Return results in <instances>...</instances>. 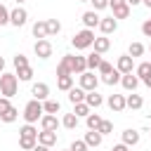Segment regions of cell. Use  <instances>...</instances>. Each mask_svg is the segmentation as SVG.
Masks as SVG:
<instances>
[{
	"instance_id": "2e32d148",
	"label": "cell",
	"mask_w": 151,
	"mask_h": 151,
	"mask_svg": "<svg viewBox=\"0 0 151 151\" xmlns=\"http://www.w3.org/2000/svg\"><path fill=\"white\" fill-rule=\"evenodd\" d=\"M40 127H42V130H57V127H59L57 116H54V113H45V116L40 118Z\"/></svg>"
},
{
	"instance_id": "8d00e7d4",
	"label": "cell",
	"mask_w": 151,
	"mask_h": 151,
	"mask_svg": "<svg viewBox=\"0 0 151 151\" xmlns=\"http://www.w3.org/2000/svg\"><path fill=\"white\" fill-rule=\"evenodd\" d=\"M73 106H76V109H73V113H76L78 118H85V116L90 113V106H87L85 101H78V104H73Z\"/></svg>"
},
{
	"instance_id": "9c48e42d",
	"label": "cell",
	"mask_w": 151,
	"mask_h": 151,
	"mask_svg": "<svg viewBox=\"0 0 151 151\" xmlns=\"http://www.w3.org/2000/svg\"><path fill=\"white\" fill-rule=\"evenodd\" d=\"M116 28H118V19H113V17L99 19V31H101L104 35H109V33H116Z\"/></svg>"
},
{
	"instance_id": "ab89813d",
	"label": "cell",
	"mask_w": 151,
	"mask_h": 151,
	"mask_svg": "<svg viewBox=\"0 0 151 151\" xmlns=\"http://www.w3.org/2000/svg\"><path fill=\"white\" fill-rule=\"evenodd\" d=\"M57 76H71V71H68V64L64 61V57H61V61H59V66H57Z\"/></svg>"
},
{
	"instance_id": "8fae6325",
	"label": "cell",
	"mask_w": 151,
	"mask_h": 151,
	"mask_svg": "<svg viewBox=\"0 0 151 151\" xmlns=\"http://www.w3.org/2000/svg\"><path fill=\"white\" fill-rule=\"evenodd\" d=\"M120 85H123L127 92H134V90H137V85H139V78H137V76H132V73H123V76H120Z\"/></svg>"
},
{
	"instance_id": "74e56055",
	"label": "cell",
	"mask_w": 151,
	"mask_h": 151,
	"mask_svg": "<svg viewBox=\"0 0 151 151\" xmlns=\"http://www.w3.org/2000/svg\"><path fill=\"white\" fill-rule=\"evenodd\" d=\"M97 132H99L101 137H104V134H111V132H113V123H111V120H101L99 127H97Z\"/></svg>"
},
{
	"instance_id": "cb8c5ba5",
	"label": "cell",
	"mask_w": 151,
	"mask_h": 151,
	"mask_svg": "<svg viewBox=\"0 0 151 151\" xmlns=\"http://www.w3.org/2000/svg\"><path fill=\"white\" fill-rule=\"evenodd\" d=\"M33 35L40 40V38H47V24L45 21H35L33 24Z\"/></svg>"
},
{
	"instance_id": "4fadbf2b",
	"label": "cell",
	"mask_w": 151,
	"mask_h": 151,
	"mask_svg": "<svg viewBox=\"0 0 151 151\" xmlns=\"http://www.w3.org/2000/svg\"><path fill=\"white\" fill-rule=\"evenodd\" d=\"M132 66H134V61H132V57H130V54H123V57H118V64H116V68H118L120 73H132Z\"/></svg>"
},
{
	"instance_id": "f907efd6",
	"label": "cell",
	"mask_w": 151,
	"mask_h": 151,
	"mask_svg": "<svg viewBox=\"0 0 151 151\" xmlns=\"http://www.w3.org/2000/svg\"><path fill=\"white\" fill-rule=\"evenodd\" d=\"M125 2H127V5H130V7H134V5H139V2H142V0H125Z\"/></svg>"
},
{
	"instance_id": "7dc6e473",
	"label": "cell",
	"mask_w": 151,
	"mask_h": 151,
	"mask_svg": "<svg viewBox=\"0 0 151 151\" xmlns=\"http://www.w3.org/2000/svg\"><path fill=\"white\" fill-rule=\"evenodd\" d=\"M127 149H130V146H125V144L120 142V144H116V146H111L109 151H127Z\"/></svg>"
},
{
	"instance_id": "484cf974",
	"label": "cell",
	"mask_w": 151,
	"mask_h": 151,
	"mask_svg": "<svg viewBox=\"0 0 151 151\" xmlns=\"http://www.w3.org/2000/svg\"><path fill=\"white\" fill-rule=\"evenodd\" d=\"M57 87H59V90H64V92H68V90L73 87V76H59Z\"/></svg>"
},
{
	"instance_id": "30bf717a",
	"label": "cell",
	"mask_w": 151,
	"mask_h": 151,
	"mask_svg": "<svg viewBox=\"0 0 151 151\" xmlns=\"http://www.w3.org/2000/svg\"><path fill=\"white\" fill-rule=\"evenodd\" d=\"M38 144L54 146L57 144V130H42V132H38Z\"/></svg>"
},
{
	"instance_id": "6da1fadb",
	"label": "cell",
	"mask_w": 151,
	"mask_h": 151,
	"mask_svg": "<svg viewBox=\"0 0 151 151\" xmlns=\"http://www.w3.org/2000/svg\"><path fill=\"white\" fill-rule=\"evenodd\" d=\"M17 87H19V78H17V73H0V94L2 97H14L17 94Z\"/></svg>"
},
{
	"instance_id": "4316f807",
	"label": "cell",
	"mask_w": 151,
	"mask_h": 151,
	"mask_svg": "<svg viewBox=\"0 0 151 151\" xmlns=\"http://www.w3.org/2000/svg\"><path fill=\"white\" fill-rule=\"evenodd\" d=\"M17 118H19V111H17L14 106H9L5 113H0V120H2V123H14Z\"/></svg>"
},
{
	"instance_id": "603a6c76",
	"label": "cell",
	"mask_w": 151,
	"mask_h": 151,
	"mask_svg": "<svg viewBox=\"0 0 151 151\" xmlns=\"http://www.w3.org/2000/svg\"><path fill=\"white\" fill-rule=\"evenodd\" d=\"M85 64H87V68H90V71H94V68L101 64V54H99V52H92V54H87V57H85Z\"/></svg>"
},
{
	"instance_id": "1f68e13d",
	"label": "cell",
	"mask_w": 151,
	"mask_h": 151,
	"mask_svg": "<svg viewBox=\"0 0 151 151\" xmlns=\"http://www.w3.org/2000/svg\"><path fill=\"white\" fill-rule=\"evenodd\" d=\"M45 24H47V35H57V33L61 31V24H59V19H47Z\"/></svg>"
},
{
	"instance_id": "ba28073f",
	"label": "cell",
	"mask_w": 151,
	"mask_h": 151,
	"mask_svg": "<svg viewBox=\"0 0 151 151\" xmlns=\"http://www.w3.org/2000/svg\"><path fill=\"white\" fill-rule=\"evenodd\" d=\"M31 94H33V99H38V101H45V99L50 97V85H47V83H35V85L31 87Z\"/></svg>"
},
{
	"instance_id": "816d5d0a",
	"label": "cell",
	"mask_w": 151,
	"mask_h": 151,
	"mask_svg": "<svg viewBox=\"0 0 151 151\" xmlns=\"http://www.w3.org/2000/svg\"><path fill=\"white\" fill-rule=\"evenodd\" d=\"M144 85H146V87L151 90V76H146V78H144Z\"/></svg>"
},
{
	"instance_id": "277c9868",
	"label": "cell",
	"mask_w": 151,
	"mask_h": 151,
	"mask_svg": "<svg viewBox=\"0 0 151 151\" xmlns=\"http://www.w3.org/2000/svg\"><path fill=\"white\" fill-rule=\"evenodd\" d=\"M64 61L68 64L71 76H80V73H85V71H87L85 57H80V54H64Z\"/></svg>"
},
{
	"instance_id": "ffe728a7",
	"label": "cell",
	"mask_w": 151,
	"mask_h": 151,
	"mask_svg": "<svg viewBox=\"0 0 151 151\" xmlns=\"http://www.w3.org/2000/svg\"><path fill=\"white\" fill-rule=\"evenodd\" d=\"M111 9H113V19H127L130 17V5L127 2H120V5H116Z\"/></svg>"
},
{
	"instance_id": "681fc988",
	"label": "cell",
	"mask_w": 151,
	"mask_h": 151,
	"mask_svg": "<svg viewBox=\"0 0 151 151\" xmlns=\"http://www.w3.org/2000/svg\"><path fill=\"white\" fill-rule=\"evenodd\" d=\"M120 2H125V0H109V7H116V5H120Z\"/></svg>"
},
{
	"instance_id": "f1b7e54d",
	"label": "cell",
	"mask_w": 151,
	"mask_h": 151,
	"mask_svg": "<svg viewBox=\"0 0 151 151\" xmlns=\"http://www.w3.org/2000/svg\"><path fill=\"white\" fill-rule=\"evenodd\" d=\"M59 109H61V106H59V101H54V99H45V101H42V111H45V113H59Z\"/></svg>"
},
{
	"instance_id": "ee69618b",
	"label": "cell",
	"mask_w": 151,
	"mask_h": 151,
	"mask_svg": "<svg viewBox=\"0 0 151 151\" xmlns=\"http://www.w3.org/2000/svg\"><path fill=\"white\" fill-rule=\"evenodd\" d=\"M92 5H94V12H99V9H106L109 7V0H90Z\"/></svg>"
},
{
	"instance_id": "d590c367",
	"label": "cell",
	"mask_w": 151,
	"mask_h": 151,
	"mask_svg": "<svg viewBox=\"0 0 151 151\" xmlns=\"http://www.w3.org/2000/svg\"><path fill=\"white\" fill-rule=\"evenodd\" d=\"M127 54H130L132 59H134V57H142V54H144V45H142V42H130Z\"/></svg>"
},
{
	"instance_id": "ac0fdd59",
	"label": "cell",
	"mask_w": 151,
	"mask_h": 151,
	"mask_svg": "<svg viewBox=\"0 0 151 151\" xmlns=\"http://www.w3.org/2000/svg\"><path fill=\"white\" fill-rule=\"evenodd\" d=\"M92 47H94V52H99V54H104V52H109V47H111V40H109L106 35H101V38H94V42H92Z\"/></svg>"
},
{
	"instance_id": "11a10c76",
	"label": "cell",
	"mask_w": 151,
	"mask_h": 151,
	"mask_svg": "<svg viewBox=\"0 0 151 151\" xmlns=\"http://www.w3.org/2000/svg\"><path fill=\"white\" fill-rule=\"evenodd\" d=\"M21 2H26V0H17V5H21Z\"/></svg>"
},
{
	"instance_id": "6f0895ef",
	"label": "cell",
	"mask_w": 151,
	"mask_h": 151,
	"mask_svg": "<svg viewBox=\"0 0 151 151\" xmlns=\"http://www.w3.org/2000/svg\"><path fill=\"white\" fill-rule=\"evenodd\" d=\"M66 151H71V149H66Z\"/></svg>"
},
{
	"instance_id": "9f6ffc18",
	"label": "cell",
	"mask_w": 151,
	"mask_h": 151,
	"mask_svg": "<svg viewBox=\"0 0 151 151\" xmlns=\"http://www.w3.org/2000/svg\"><path fill=\"white\" fill-rule=\"evenodd\" d=\"M80 2H90V0H80Z\"/></svg>"
},
{
	"instance_id": "836d02e7",
	"label": "cell",
	"mask_w": 151,
	"mask_h": 151,
	"mask_svg": "<svg viewBox=\"0 0 151 151\" xmlns=\"http://www.w3.org/2000/svg\"><path fill=\"white\" fill-rule=\"evenodd\" d=\"M35 144H38V139H33V137H19V146L24 151H33Z\"/></svg>"
},
{
	"instance_id": "7402d4cb",
	"label": "cell",
	"mask_w": 151,
	"mask_h": 151,
	"mask_svg": "<svg viewBox=\"0 0 151 151\" xmlns=\"http://www.w3.org/2000/svg\"><path fill=\"white\" fill-rule=\"evenodd\" d=\"M87 146H99L101 144V134L97 132V130H90V132H85V139H83Z\"/></svg>"
},
{
	"instance_id": "f35d334b",
	"label": "cell",
	"mask_w": 151,
	"mask_h": 151,
	"mask_svg": "<svg viewBox=\"0 0 151 151\" xmlns=\"http://www.w3.org/2000/svg\"><path fill=\"white\" fill-rule=\"evenodd\" d=\"M5 24H9V9L0 2V26H5Z\"/></svg>"
},
{
	"instance_id": "5b68a950",
	"label": "cell",
	"mask_w": 151,
	"mask_h": 151,
	"mask_svg": "<svg viewBox=\"0 0 151 151\" xmlns=\"http://www.w3.org/2000/svg\"><path fill=\"white\" fill-rule=\"evenodd\" d=\"M33 52H35L38 59H50V57H52V42H50L47 38H40V40H35Z\"/></svg>"
},
{
	"instance_id": "f6af8a7d",
	"label": "cell",
	"mask_w": 151,
	"mask_h": 151,
	"mask_svg": "<svg viewBox=\"0 0 151 151\" xmlns=\"http://www.w3.org/2000/svg\"><path fill=\"white\" fill-rule=\"evenodd\" d=\"M9 106H12V104H9V97H0V113H5Z\"/></svg>"
},
{
	"instance_id": "bcb514c9",
	"label": "cell",
	"mask_w": 151,
	"mask_h": 151,
	"mask_svg": "<svg viewBox=\"0 0 151 151\" xmlns=\"http://www.w3.org/2000/svg\"><path fill=\"white\" fill-rule=\"evenodd\" d=\"M142 33H144L146 38H151V19H146V21L142 24Z\"/></svg>"
},
{
	"instance_id": "7a4b0ae2",
	"label": "cell",
	"mask_w": 151,
	"mask_h": 151,
	"mask_svg": "<svg viewBox=\"0 0 151 151\" xmlns=\"http://www.w3.org/2000/svg\"><path fill=\"white\" fill-rule=\"evenodd\" d=\"M42 101H38V99H31L26 106H24V120L26 123H38L40 118H42Z\"/></svg>"
},
{
	"instance_id": "4dcf8cb0",
	"label": "cell",
	"mask_w": 151,
	"mask_h": 151,
	"mask_svg": "<svg viewBox=\"0 0 151 151\" xmlns=\"http://www.w3.org/2000/svg\"><path fill=\"white\" fill-rule=\"evenodd\" d=\"M19 137H33V139H38V130L33 127V123H26V125L19 130Z\"/></svg>"
},
{
	"instance_id": "44dd1931",
	"label": "cell",
	"mask_w": 151,
	"mask_h": 151,
	"mask_svg": "<svg viewBox=\"0 0 151 151\" xmlns=\"http://www.w3.org/2000/svg\"><path fill=\"white\" fill-rule=\"evenodd\" d=\"M68 101H71V104L85 101V90H83V87H71V90H68Z\"/></svg>"
},
{
	"instance_id": "8992f818",
	"label": "cell",
	"mask_w": 151,
	"mask_h": 151,
	"mask_svg": "<svg viewBox=\"0 0 151 151\" xmlns=\"http://www.w3.org/2000/svg\"><path fill=\"white\" fill-rule=\"evenodd\" d=\"M97 85H99V78H97L92 71H85V73H80V87H83L85 92H90V90H97Z\"/></svg>"
},
{
	"instance_id": "f5cc1de1",
	"label": "cell",
	"mask_w": 151,
	"mask_h": 151,
	"mask_svg": "<svg viewBox=\"0 0 151 151\" xmlns=\"http://www.w3.org/2000/svg\"><path fill=\"white\" fill-rule=\"evenodd\" d=\"M2 71H5V59L0 57V73H2Z\"/></svg>"
},
{
	"instance_id": "c3c4849f",
	"label": "cell",
	"mask_w": 151,
	"mask_h": 151,
	"mask_svg": "<svg viewBox=\"0 0 151 151\" xmlns=\"http://www.w3.org/2000/svg\"><path fill=\"white\" fill-rule=\"evenodd\" d=\"M33 151H50V146H45V144H35Z\"/></svg>"
},
{
	"instance_id": "52a82bcc",
	"label": "cell",
	"mask_w": 151,
	"mask_h": 151,
	"mask_svg": "<svg viewBox=\"0 0 151 151\" xmlns=\"http://www.w3.org/2000/svg\"><path fill=\"white\" fill-rule=\"evenodd\" d=\"M26 21H28V14H26L24 7H14V9L9 12V24H12V26L19 28V26H24Z\"/></svg>"
},
{
	"instance_id": "7c38bea8",
	"label": "cell",
	"mask_w": 151,
	"mask_h": 151,
	"mask_svg": "<svg viewBox=\"0 0 151 151\" xmlns=\"http://www.w3.org/2000/svg\"><path fill=\"white\" fill-rule=\"evenodd\" d=\"M85 104H87L90 109H97V106L104 104V97H101L97 90H90V92H85Z\"/></svg>"
},
{
	"instance_id": "d6986e66",
	"label": "cell",
	"mask_w": 151,
	"mask_h": 151,
	"mask_svg": "<svg viewBox=\"0 0 151 151\" xmlns=\"http://www.w3.org/2000/svg\"><path fill=\"white\" fill-rule=\"evenodd\" d=\"M106 104L111 106V111H123V109H125V97H123V94H111Z\"/></svg>"
},
{
	"instance_id": "7bdbcfd3",
	"label": "cell",
	"mask_w": 151,
	"mask_h": 151,
	"mask_svg": "<svg viewBox=\"0 0 151 151\" xmlns=\"http://www.w3.org/2000/svg\"><path fill=\"white\" fill-rule=\"evenodd\" d=\"M71 151H87V144H85L83 139H76V142L71 144Z\"/></svg>"
},
{
	"instance_id": "e0dca14e",
	"label": "cell",
	"mask_w": 151,
	"mask_h": 151,
	"mask_svg": "<svg viewBox=\"0 0 151 151\" xmlns=\"http://www.w3.org/2000/svg\"><path fill=\"white\" fill-rule=\"evenodd\" d=\"M123 144H125V146H134V144H139V132L132 130V127H127V130L123 132Z\"/></svg>"
},
{
	"instance_id": "9a60e30c",
	"label": "cell",
	"mask_w": 151,
	"mask_h": 151,
	"mask_svg": "<svg viewBox=\"0 0 151 151\" xmlns=\"http://www.w3.org/2000/svg\"><path fill=\"white\" fill-rule=\"evenodd\" d=\"M125 106H127V109H132V111L142 109V106H144V99H142V94H134V92H130V94L125 97Z\"/></svg>"
},
{
	"instance_id": "60d3db41",
	"label": "cell",
	"mask_w": 151,
	"mask_h": 151,
	"mask_svg": "<svg viewBox=\"0 0 151 151\" xmlns=\"http://www.w3.org/2000/svg\"><path fill=\"white\" fill-rule=\"evenodd\" d=\"M97 71H99L101 76H106V73H111V71H113V66H111L109 61H104V59H101V64L97 66Z\"/></svg>"
},
{
	"instance_id": "3957f363",
	"label": "cell",
	"mask_w": 151,
	"mask_h": 151,
	"mask_svg": "<svg viewBox=\"0 0 151 151\" xmlns=\"http://www.w3.org/2000/svg\"><path fill=\"white\" fill-rule=\"evenodd\" d=\"M73 47L76 50H87V47H92V42H94V31L92 28H83V31H78L76 35H73Z\"/></svg>"
},
{
	"instance_id": "83f0119b",
	"label": "cell",
	"mask_w": 151,
	"mask_h": 151,
	"mask_svg": "<svg viewBox=\"0 0 151 151\" xmlns=\"http://www.w3.org/2000/svg\"><path fill=\"white\" fill-rule=\"evenodd\" d=\"M85 120H87V127H90V130H97V127H99V123H101L104 118H101L99 113H92V111H90V113L85 116Z\"/></svg>"
},
{
	"instance_id": "db71d44e",
	"label": "cell",
	"mask_w": 151,
	"mask_h": 151,
	"mask_svg": "<svg viewBox=\"0 0 151 151\" xmlns=\"http://www.w3.org/2000/svg\"><path fill=\"white\" fill-rule=\"evenodd\" d=\"M142 2H144V5H146V7L151 9V0H142Z\"/></svg>"
},
{
	"instance_id": "b9f144b4",
	"label": "cell",
	"mask_w": 151,
	"mask_h": 151,
	"mask_svg": "<svg viewBox=\"0 0 151 151\" xmlns=\"http://www.w3.org/2000/svg\"><path fill=\"white\" fill-rule=\"evenodd\" d=\"M21 66H28V59L24 54H17L14 57V68H21Z\"/></svg>"
},
{
	"instance_id": "d4e9b609",
	"label": "cell",
	"mask_w": 151,
	"mask_h": 151,
	"mask_svg": "<svg viewBox=\"0 0 151 151\" xmlns=\"http://www.w3.org/2000/svg\"><path fill=\"white\" fill-rule=\"evenodd\" d=\"M120 76H123V73H120L118 68H113L111 73H106V76H101V80H104L106 85H116V83H120Z\"/></svg>"
},
{
	"instance_id": "e575fe53",
	"label": "cell",
	"mask_w": 151,
	"mask_h": 151,
	"mask_svg": "<svg viewBox=\"0 0 151 151\" xmlns=\"http://www.w3.org/2000/svg\"><path fill=\"white\" fill-rule=\"evenodd\" d=\"M146 76H151V61H142L139 66H137V78H146Z\"/></svg>"
},
{
	"instance_id": "5bb4252c",
	"label": "cell",
	"mask_w": 151,
	"mask_h": 151,
	"mask_svg": "<svg viewBox=\"0 0 151 151\" xmlns=\"http://www.w3.org/2000/svg\"><path fill=\"white\" fill-rule=\"evenodd\" d=\"M83 24H85V28H94V26H99V14L94 12V9H90V12H83Z\"/></svg>"
},
{
	"instance_id": "f546056e",
	"label": "cell",
	"mask_w": 151,
	"mask_h": 151,
	"mask_svg": "<svg viewBox=\"0 0 151 151\" xmlns=\"http://www.w3.org/2000/svg\"><path fill=\"white\" fill-rule=\"evenodd\" d=\"M61 125H64V127H68V130L78 127V116H76V113H66V116L61 118Z\"/></svg>"
},
{
	"instance_id": "d6a6232c",
	"label": "cell",
	"mask_w": 151,
	"mask_h": 151,
	"mask_svg": "<svg viewBox=\"0 0 151 151\" xmlns=\"http://www.w3.org/2000/svg\"><path fill=\"white\" fill-rule=\"evenodd\" d=\"M17 78L24 80V83L31 80V78H33V68H31V66H21V68H17Z\"/></svg>"
}]
</instances>
